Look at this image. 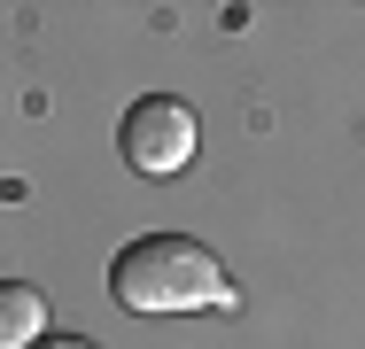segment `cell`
<instances>
[{
  "mask_svg": "<svg viewBox=\"0 0 365 349\" xmlns=\"http://www.w3.org/2000/svg\"><path fill=\"white\" fill-rule=\"evenodd\" d=\"M47 334V295L31 279H0V349H39Z\"/></svg>",
  "mask_w": 365,
  "mask_h": 349,
  "instance_id": "3957f363",
  "label": "cell"
},
{
  "mask_svg": "<svg viewBox=\"0 0 365 349\" xmlns=\"http://www.w3.org/2000/svg\"><path fill=\"white\" fill-rule=\"evenodd\" d=\"M39 349H93V342H78V334H71V342H39Z\"/></svg>",
  "mask_w": 365,
  "mask_h": 349,
  "instance_id": "277c9868",
  "label": "cell"
},
{
  "mask_svg": "<svg viewBox=\"0 0 365 349\" xmlns=\"http://www.w3.org/2000/svg\"><path fill=\"white\" fill-rule=\"evenodd\" d=\"M195 109L179 101V93H140L133 109H125V125H117V147H125V163L140 171V179H171V171H187L195 163Z\"/></svg>",
  "mask_w": 365,
  "mask_h": 349,
  "instance_id": "7a4b0ae2",
  "label": "cell"
},
{
  "mask_svg": "<svg viewBox=\"0 0 365 349\" xmlns=\"http://www.w3.org/2000/svg\"><path fill=\"white\" fill-rule=\"evenodd\" d=\"M109 295L125 311H225L233 279L195 233H140L133 249H117Z\"/></svg>",
  "mask_w": 365,
  "mask_h": 349,
  "instance_id": "6da1fadb",
  "label": "cell"
}]
</instances>
